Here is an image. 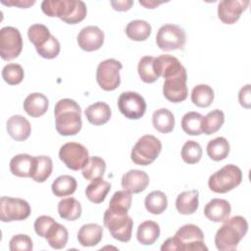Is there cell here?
<instances>
[{"mask_svg":"<svg viewBox=\"0 0 251 251\" xmlns=\"http://www.w3.org/2000/svg\"><path fill=\"white\" fill-rule=\"evenodd\" d=\"M54 116L56 130L61 135H75L81 129V109L75 100H59L54 108Z\"/></svg>","mask_w":251,"mask_h":251,"instance_id":"obj_1","label":"cell"},{"mask_svg":"<svg viewBox=\"0 0 251 251\" xmlns=\"http://www.w3.org/2000/svg\"><path fill=\"white\" fill-rule=\"evenodd\" d=\"M162 251H207L204 242V234L199 226L187 224L177 229L175 236L169 237L161 246Z\"/></svg>","mask_w":251,"mask_h":251,"instance_id":"obj_2","label":"cell"},{"mask_svg":"<svg viewBox=\"0 0 251 251\" xmlns=\"http://www.w3.org/2000/svg\"><path fill=\"white\" fill-rule=\"evenodd\" d=\"M41 10L48 17H58L70 25L80 23L87 13L86 5L81 0H44Z\"/></svg>","mask_w":251,"mask_h":251,"instance_id":"obj_3","label":"cell"},{"mask_svg":"<svg viewBox=\"0 0 251 251\" xmlns=\"http://www.w3.org/2000/svg\"><path fill=\"white\" fill-rule=\"evenodd\" d=\"M248 230V223L241 216L227 218L217 230L215 244L220 251L235 250Z\"/></svg>","mask_w":251,"mask_h":251,"instance_id":"obj_4","label":"cell"},{"mask_svg":"<svg viewBox=\"0 0 251 251\" xmlns=\"http://www.w3.org/2000/svg\"><path fill=\"white\" fill-rule=\"evenodd\" d=\"M103 222L115 239L122 242L130 240L133 221L127 215V212L114 211L108 208L104 213Z\"/></svg>","mask_w":251,"mask_h":251,"instance_id":"obj_5","label":"cell"},{"mask_svg":"<svg viewBox=\"0 0 251 251\" xmlns=\"http://www.w3.org/2000/svg\"><path fill=\"white\" fill-rule=\"evenodd\" d=\"M241 181V170L235 165L228 164L210 176L208 186L216 193H226L238 186Z\"/></svg>","mask_w":251,"mask_h":251,"instance_id":"obj_6","label":"cell"},{"mask_svg":"<svg viewBox=\"0 0 251 251\" xmlns=\"http://www.w3.org/2000/svg\"><path fill=\"white\" fill-rule=\"evenodd\" d=\"M161 150V141L154 135L145 134L141 136L132 147L130 158L136 165L147 166L158 158Z\"/></svg>","mask_w":251,"mask_h":251,"instance_id":"obj_7","label":"cell"},{"mask_svg":"<svg viewBox=\"0 0 251 251\" xmlns=\"http://www.w3.org/2000/svg\"><path fill=\"white\" fill-rule=\"evenodd\" d=\"M185 41L186 35L183 28L173 24L162 25L156 35L157 46L163 51L183 49Z\"/></svg>","mask_w":251,"mask_h":251,"instance_id":"obj_8","label":"cell"},{"mask_svg":"<svg viewBox=\"0 0 251 251\" xmlns=\"http://www.w3.org/2000/svg\"><path fill=\"white\" fill-rule=\"evenodd\" d=\"M123 65L116 59H107L99 63L96 70V80L99 86L106 90L112 91L121 84L120 71Z\"/></svg>","mask_w":251,"mask_h":251,"instance_id":"obj_9","label":"cell"},{"mask_svg":"<svg viewBox=\"0 0 251 251\" xmlns=\"http://www.w3.org/2000/svg\"><path fill=\"white\" fill-rule=\"evenodd\" d=\"M30 215L29 204L22 198L2 196L0 199V220L4 223L24 221Z\"/></svg>","mask_w":251,"mask_h":251,"instance_id":"obj_10","label":"cell"},{"mask_svg":"<svg viewBox=\"0 0 251 251\" xmlns=\"http://www.w3.org/2000/svg\"><path fill=\"white\" fill-rule=\"evenodd\" d=\"M23 50V38L18 28L4 26L0 30V56L5 61L17 58Z\"/></svg>","mask_w":251,"mask_h":251,"instance_id":"obj_11","label":"cell"},{"mask_svg":"<svg viewBox=\"0 0 251 251\" xmlns=\"http://www.w3.org/2000/svg\"><path fill=\"white\" fill-rule=\"evenodd\" d=\"M60 160L71 170L83 169L89 160L88 150L77 142H67L61 146L59 151Z\"/></svg>","mask_w":251,"mask_h":251,"instance_id":"obj_12","label":"cell"},{"mask_svg":"<svg viewBox=\"0 0 251 251\" xmlns=\"http://www.w3.org/2000/svg\"><path fill=\"white\" fill-rule=\"evenodd\" d=\"M118 108L126 118L138 120L146 112V102L139 93L126 91L119 96Z\"/></svg>","mask_w":251,"mask_h":251,"instance_id":"obj_13","label":"cell"},{"mask_svg":"<svg viewBox=\"0 0 251 251\" xmlns=\"http://www.w3.org/2000/svg\"><path fill=\"white\" fill-rule=\"evenodd\" d=\"M186 80L187 74L185 68L178 74L165 78L163 85V94L165 98L173 103L184 101L188 95Z\"/></svg>","mask_w":251,"mask_h":251,"instance_id":"obj_14","label":"cell"},{"mask_svg":"<svg viewBox=\"0 0 251 251\" xmlns=\"http://www.w3.org/2000/svg\"><path fill=\"white\" fill-rule=\"evenodd\" d=\"M249 5L248 0H223L218 5V17L226 25L237 22Z\"/></svg>","mask_w":251,"mask_h":251,"instance_id":"obj_15","label":"cell"},{"mask_svg":"<svg viewBox=\"0 0 251 251\" xmlns=\"http://www.w3.org/2000/svg\"><path fill=\"white\" fill-rule=\"evenodd\" d=\"M76 39L78 46L82 50L92 52L102 47L104 43V32L96 25H88L78 32Z\"/></svg>","mask_w":251,"mask_h":251,"instance_id":"obj_16","label":"cell"},{"mask_svg":"<svg viewBox=\"0 0 251 251\" xmlns=\"http://www.w3.org/2000/svg\"><path fill=\"white\" fill-rule=\"evenodd\" d=\"M153 67L157 76H162L164 78L175 75L184 69L177 58L168 54L160 55L159 57L155 58Z\"/></svg>","mask_w":251,"mask_h":251,"instance_id":"obj_17","label":"cell"},{"mask_svg":"<svg viewBox=\"0 0 251 251\" xmlns=\"http://www.w3.org/2000/svg\"><path fill=\"white\" fill-rule=\"evenodd\" d=\"M149 184V176L144 171L129 170L122 177L124 190L129 193H139L146 189Z\"/></svg>","mask_w":251,"mask_h":251,"instance_id":"obj_18","label":"cell"},{"mask_svg":"<svg viewBox=\"0 0 251 251\" xmlns=\"http://www.w3.org/2000/svg\"><path fill=\"white\" fill-rule=\"evenodd\" d=\"M231 207L228 201L220 198L210 200L204 208L205 217L215 223L225 222L229 217Z\"/></svg>","mask_w":251,"mask_h":251,"instance_id":"obj_19","label":"cell"},{"mask_svg":"<svg viewBox=\"0 0 251 251\" xmlns=\"http://www.w3.org/2000/svg\"><path fill=\"white\" fill-rule=\"evenodd\" d=\"M6 128L9 135L17 141L26 140L31 132V126L29 122L21 115H14L10 117L7 121Z\"/></svg>","mask_w":251,"mask_h":251,"instance_id":"obj_20","label":"cell"},{"mask_svg":"<svg viewBox=\"0 0 251 251\" xmlns=\"http://www.w3.org/2000/svg\"><path fill=\"white\" fill-rule=\"evenodd\" d=\"M49 101L47 97L39 92H33L26 96L24 102V110L32 118L43 116L48 110Z\"/></svg>","mask_w":251,"mask_h":251,"instance_id":"obj_21","label":"cell"},{"mask_svg":"<svg viewBox=\"0 0 251 251\" xmlns=\"http://www.w3.org/2000/svg\"><path fill=\"white\" fill-rule=\"evenodd\" d=\"M103 236V228L98 224H85L77 232V240L81 246L91 247L97 245Z\"/></svg>","mask_w":251,"mask_h":251,"instance_id":"obj_22","label":"cell"},{"mask_svg":"<svg viewBox=\"0 0 251 251\" xmlns=\"http://www.w3.org/2000/svg\"><path fill=\"white\" fill-rule=\"evenodd\" d=\"M87 121L94 126H102L111 119V108L105 102H96L89 105L84 111Z\"/></svg>","mask_w":251,"mask_h":251,"instance_id":"obj_23","label":"cell"},{"mask_svg":"<svg viewBox=\"0 0 251 251\" xmlns=\"http://www.w3.org/2000/svg\"><path fill=\"white\" fill-rule=\"evenodd\" d=\"M199 192L196 189L179 193L176 199V208L181 215H191L198 209Z\"/></svg>","mask_w":251,"mask_h":251,"instance_id":"obj_24","label":"cell"},{"mask_svg":"<svg viewBox=\"0 0 251 251\" xmlns=\"http://www.w3.org/2000/svg\"><path fill=\"white\" fill-rule=\"evenodd\" d=\"M34 165V157L28 154H18L10 161V171L20 177H30Z\"/></svg>","mask_w":251,"mask_h":251,"instance_id":"obj_25","label":"cell"},{"mask_svg":"<svg viewBox=\"0 0 251 251\" xmlns=\"http://www.w3.org/2000/svg\"><path fill=\"white\" fill-rule=\"evenodd\" d=\"M111 189V183L103 177L95 178L85 188V195L89 201L95 204L102 203Z\"/></svg>","mask_w":251,"mask_h":251,"instance_id":"obj_26","label":"cell"},{"mask_svg":"<svg viewBox=\"0 0 251 251\" xmlns=\"http://www.w3.org/2000/svg\"><path fill=\"white\" fill-rule=\"evenodd\" d=\"M175 123L174 114L166 108L158 109L152 115L153 126L161 133H169L173 131Z\"/></svg>","mask_w":251,"mask_h":251,"instance_id":"obj_27","label":"cell"},{"mask_svg":"<svg viewBox=\"0 0 251 251\" xmlns=\"http://www.w3.org/2000/svg\"><path fill=\"white\" fill-rule=\"evenodd\" d=\"M160 235V226L154 221H145L142 222L136 232V237L139 243L143 245H151L159 238Z\"/></svg>","mask_w":251,"mask_h":251,"instance_id":"obj_28","label":"cell"},{"mask_svg":"<svg viewBox=\"0 0 251 251\" xmlns=\"http://www.w3.org/2000/svg\"><path fill=\"white\" fill-rule=\"evenodd\" d=\"M52 171L53 162L49 156H35L33 170L30 177L36 182H44L51 176Z\"/></svg>","mask_w":251,"mask_h":251,"instance_id":"obj_29","label":"cell"},{"mask_svg":"<svg viewBox=\"0 0 251 251\" xmlns=\"http://www.w3.org/2000/svg\"><path fill=\"white\" fill-rule=\"evenodd\" d=\"M44 238L52 248L63 249L68 243L69 232L63 225L55 222L46 232Z\"/></svg>","mask_w":251,"mask_h":251,"instance_id":"obj_30","label":"cell"},{"mask_svg":"<svg viewBox=\"0 0 251 251\" xmlns=\"http://www.w3.org/2000/svg\"><path fill=\"white\" fill-rule=\"evenodd\" d=\"M152 27L150 24L143 20L130 21L126 27V33L127 37L133 41H144L151 34Z\"/></svg>","mask_w":251,"mask_h":251,"instance_id":"obj_31","label":"cell"},{"mask_svg":"<svg viewBox=\"0 0 251 251\" xmlns=\"http://www.w3.org/2000/svg\"><path fill=\"white\" fill-rule=\"evenodd\" d=\"M58 213L66 221H75L81 215V205L74 197L64 198L58 203Z\"/></svg>","mask_w":251,"mask_h":251,"instance_id":"obj_32","label":"cell"},{"mask_svg":"<svg viewBox=\"0 0 251 251\" xmlns=\"http://www.w3.org/2000/svg\"><path fill=\"white\" fill-rule=\"evenodd\" d=\"M76 180L74 176L63 175L58 176L52 183L51 189L55 196L64 197L72 195L76 189Z\"/></svg>","mask_w":251,"mask_h":251,"instance_id":"obj_33","label":"cell"},{"mask_svg":"<svg viewBox=\"0 0 251 251\" xmlns=\"http://www.w3.org/2000/svg\"><path fill=\"white\" fill-rule=\"evenodd\" d=\"M229 143L223 136L210 140L207 144V154L214 161H222L226 159L229 153Z\"/></svg>","mask_w":251,"mask_h":251,"instance_id":"obj_34","label":"cell"},{"mask_svg":"<svg viewBox=\"0 0 251 251\" xmlns=\"http://www.w3.org/2000/svg\"><path fill=\"white\" fill-rule=\"evenodd\" d=\"M144 205L146 210L153 215H160L168 207V199L164 192L160 190H155L150 192L144 200Z\"/></svg>","mask_w":251,"mask_h":251,"instance_id":"obj_35","label":"cell"},{"mask_svg":"<svg viewBox=\"0 0 251 251\" xmlns=\"http://www.w3.org/2000/svg\"><path fill=\"white\" fill-rule=\"evenodd\" d=\"M225 123V114L223 111L216 109L209 112L202 119V133L207 135L217 132Z\"/></svg>","mask_w":251,"mask_h":251,"instance_id":"obj_36","label":"cell"},{"mask_svg":"<svg viewBox=\"0 0 251 251\" xmlns=\"http://www.w3.org/2000/svg\"><path fill=\"white\" fill-rule=\"evenodd\" d=\"M214 90L208 84H197L191 91V101L201 108L209 107L214 101Z\"/></svg>","mask_w":251,"mask_h":251,"instance_id":"obj_37","label":"cell"},{"mask_svg":"<svg viewBox=\"0 0 251 251\" xmlns=\"http://www.w3.org/2000/svg\"><path fill=\"white\" fill-rule=\"evenodd\" d=\"M106 171L105 161L98 156L89 157L88 162L82 169V176L87 180H93L95 178L103 177Z\"/></svg>","mask_w":251,"mask_h":251,"instance_id":"obj_38","label":"cell"},{"mask_svg":"<svg viewBox=\"0 0 251 251\" xmlns=\"http://www.w3.org/2000/svg\"><path fill=\"white\" fill-rule=\"evenodd\" d=\"M203 116L197 112H188L181 119L182 130L189 135H200L202 133Z\"/></svg>","mask_w":251,"mask_h":251,"instance_id":"obj_39","label":"cell"},{"mask_svg":"<svg viewBox=\"0 0 251 251\" xmlns=\"http://www.w3.org/2000/svg\"><path fill=\"white\" fill-rule=\"evenodd\" d=\"M52 34L50 33L48 27L42 24L31 25L27 29V36L29 41L35 46V48L44 45L50 38Z\"/></svg>","mask_w":251,"mask_h":251,"instance_id":"obj_40","label":"cell"},{"mask_svg":"<svg viewBox=\"0 0 251 251\" xmlns=\"http://www.w3.org/2000/svg\"><path fill=\"white\" fill-rule=\"evenodd\" d=\"M154 59L155 58L153 56H144L139 60V63L137 66V72H138L139 77L143 82L153 83L159 78L154 71V67H153Z\"/></svg>","mask_w":251,"mask_h":251,"instance_id":"obj_41","label":"cell"},{"mask_svg":"<svg viewBox=\"0 0 251 251\" xmlns=\"http://www.w3.org/2000/svg\"><path fill=\"white\" fill-rule=\"evenodd\" d=\"M202 148L200 144L194 140L186 141L180 151L182 160L186 164H196L201 160L202 157Z\"/></svg>","mask_w":251,"mask_h":251,"instance_id":"obj_42","label":"cell"},{"mask_svg":"<svg viewBox=\"0 0 251 251\" xmlns=\"http://www.w3.org/2000/svg\"><path fill=\"white\" fill-rule=\"evenodd\" d=\"M132 196L126 190H119L116 191L109 203V209L114 211H121V212H128L131 206Z\"/></svg>","mask_w":251,"mask_h":251,"instance_id":"obj_43","label":"cell"},{"mask_svg":"<svg viewBox=\"0 0 251 251\" xmlns=\"http://www.w3.org/2000/svg\"><path fill=\"white\" fill-rule=\"evenodd\" d=\"M24 69L19 64H8L2 70V77L10 85H16L24 79Z\"/></svg>","mask_w":251,"mask_h":251,"instance_id":"obj_44","label":"cell"},{"mask_svg":"<svg viewBox=\"0 0 251 251\" xmlns=\"http://www.w3.org/2000/svg\"><path fill=\"white\" fill-rule=\"evenodd\" d=\"M36 52L38 53L39 56H41L44 59H54L56 58L61 50V46H60V42L58 41V39L51 35L49 40L42 45L41 47L35 48Z\"/></svg>","mask_w":251,"mask_h":251,"instance_id":"obj_45","label":"cell"},{"mask_svg":"<svg viewBox=\"0 0 251 251\" xmlns=\"http://www.w3.org/2000/svg\"><path fill=\"white\" fill-rule=\"evenodd\" d=\"M32 248V240L26 234L14 235L9 242V249L11 251H30Z\"/></svg>","mask_w":251,"mask_h":251,"instance_id":"obj_46","label":"cell"},{"mask_svg":"<svg viewBox=\"0 0 251 251\" xmlns=\"http://www.w3.org/2000/svg\"><path fill=\"white\" fill-rule=\"evenodd\" d=\"M56 221L50 216H40L34 222V230L37 235L45 237L46 232Z\"/></svg>","mask_w":251,"mask_h":251,"instance_id":"obj_47","label":"cell"},{"mask_svg":"<svg viewBox=\"0 0 251 251\" xmlns=\"http://www.w3.org/2000/svg\"><path fill=\"white\" fill-rule=\"evenodd\" d=\"M238 100L242 107L249 109L251 106V94H250V84H246L240 88L238 93Z\"/></svg>","mask_w":251,"mask_h":251,"instance_id":"obj_48","label":"cell"},{"mask_svg":"<svg viewBox=\"0 0 251 251\" xmlns=\"http://www.w3.org/2000/svg\"><path fill=\"white\" fill-rule=\"evenodd\" d=\"M110 3H111L114 10L120 11V12L127 11L133 5L132 0H118V1H111Z\"/></svg>","mask_w":251,"mask_h":251,"instance_id":"obj_49","label":"cell"},{"mask_svg":"<svg viewBox=\"0 0 251 251\" xmlns=\"http://www.w3.org/2000/svg\"><path fill=\"white\" fill-rule=\"evenodd\" d=\"M1 3L7 6H16V7H20V8H28L29 6H32L33 4H35V1L32 0H1Z\"/></svg>","mask_w":251,"mask_h":251,"instance_id":"obj_50","label":"cell"},{"mask_svg":"<svg viewBox=\"0 0 251 251\" xmlns=\"http://www.w3.org/2000/svg\"><path fill=\"white\" fill-rule=\"evenodd\" d=\"M164 3V1H155V0H147V1H139V4L144 6L145 8H148V9H154L156 8L158 5Z\"/></svg>","mask_w":251,"mask_h":251,"instance_id":"obj_51","label":"cell"}]
</instances>
